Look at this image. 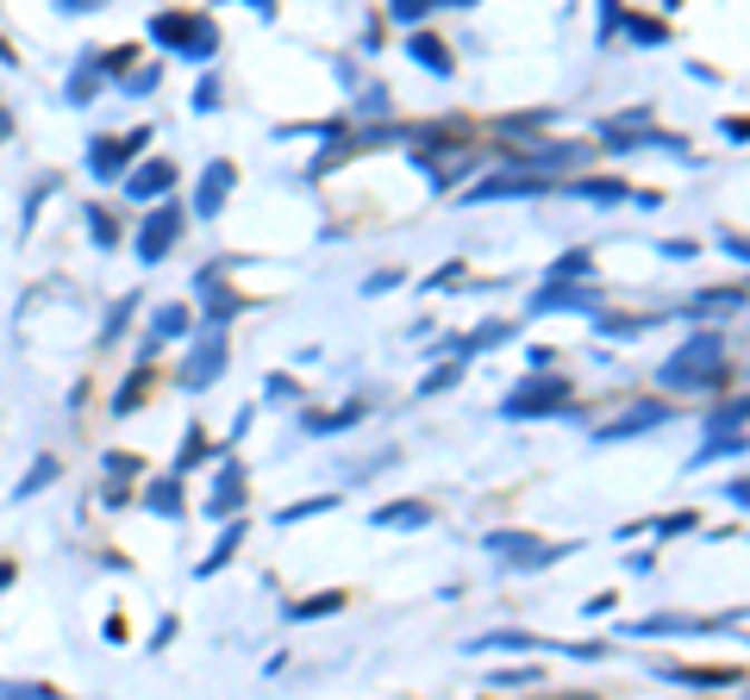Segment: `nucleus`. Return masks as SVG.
Segmentation results:
<instances>
[{"label":"nucleus","instance_id":"nucleus-1","mask_svg":"<svg viewBox=\"0 0 750 700\" xmlns=\"http://www.w3.org/2000/svg\"><path fill=\"white\" fill-rule=\"evenodd\" d=\"M719 382H725V338L713 332H701L663 363V388H719Z\"/></svg>","mask_w":750,"mask_h":700},{"label":"nucleus","instance_id":"nucleus-2","mask_svg":"<svg viewBox=\"0 0 750 700\" xmlns=\"http://www.w3.org/2000/svg\"><path fill=\"white\" fill-rule=\"evenodd\" d=\"M150 38H157V45H182L194 64H207L213 45H220V38H213V19H188V13H157L150 19Z\"/></svg>","mask_w":750,"mask_h":700},{"label":"nucleus","instance_id":"nucleus-3","mask_svg":"<svg viewBox=\"0 0 750 700\" xmlns=\"http://www.w3.org/2000/svg\"><path fill=\"white\" fill-rule=\"evenodd\" d=\"M563 400H569V382L563 376H532L507 395V419H538V414H557Z\"/></svg>","mask_w":750,"mask_h":700},{"label":"nucleus","instance_id":"nucleus-4","mask_svg":"<svg viewBox=\"0 0 750 700\" xmlns=\"http://www.w3.org/2000/svg\"><path fill=\"white\" fill-rule=\"evenodd\" d=\"M488 551L507 563H526V570H544V563L569 557V544H538L532 532H488Z\"/></svg>","mask_w":750,"mask_h":700},{"label":"nucleus","instance_id":"nucleus-5","mask_svg":"<svg viewBox=\"0 0 750 700\" xmlns=\"http://www.w3.org/2000/svg\"><path fill=\"white\" fill-rule=\"evenodd\" d=\"M176 239H182V207L169 201V207H157L150 220L138 225V263H163Z\"/></svg>","mask_w":750,"mask_h":700},{"label":"nucleus","instance_id":"nucleus-6","mask_svg":"<svg viewBox=\"0 0 750 700\" xmlns=\"http://www.w3.org/2000/svg\"><path fill=\"white\" fill-rule=\"evenodd\" d=\"M220 369H225V332H207L201 344H194L188 363L176 369V382H182V388H207L213 376H220Z\"/></svg>","mask_w":750,"mask_h":700},{"label":"nucleus","instance_id":"nucleus-7","mask_svg":"<svg viewBox=\"0 0 750 700\" xmlns=\"http://www.w3.org/2000/svg\"><path fill=\"white\" fill-rule=\"evenodd\" d=\"M663 419H670V407H656V400H644V407H632V414L607 419V426L594 431V438H601V445H620V438H639V431L663 426Z\"/></svg>","mask_w":750,"mask_h":700},{"label":"nucleus","instance_id":"nucleus-8","mask_svg":"<svg viewBox=\"0 0 750 700\" xmlns=\"http://www.w3.org/2000/svg\"><path fill=\"white\" fill-rule=\"evenodd\" d=\"M232 188H238V169H232V163H213V169L201 175V194H194V213H207V220H213V213L225 207V194H232Z\"/></svg>","mask_w":750,"mask_h":700},{"label":"nucleus","instance_id":"nucleus-9","mask_svg":"<svg viewBox=\"0 0 750 700\" xmlns=\"http://www.w3.org/2000/svg\"><path fill=\"white\" fill-rule=\"evenodd\" d=\"M144 138H150V132H132L126 144H119V138H95V157H88V169H95V175H119V169H126V157L138 150Z\"/></svg>","mask_w":750,"mask_h":700},{"label":"nucleus","instance_id":"nucleus-10","mask_svg":"<svg viewBox=\"0 0 750 700\" xmlns=\"http://www.w3.org/2000/svg\"><path fill=\"white\" fill-rule=\"evenodd\" d=\"M582 157H588L582 144H551V150H526V157H513V163L532 175V169H575Z\"/></svg>","mask_w":750,"mask_h":700},{"label":"nucleus","instance_id":"nucleus-11","mask_svg":"<svg viewBox=\"0 0 750 700\" xmlns=\"http://www.w3.org/2000/svg\"><path fill=\"white\" fill-rule=\"evenodd\" d=\"M169 182H176V163H144L138 175H126V194L132 201H150V194H163Z\"/></svg>","mask_w":750,"mask_h":700},{"label":"nucleus","instance_id":"nucleus-12","mask_svg":"<svg viewBox=\"0 0 750 700\" xmlns=\"http://www.w3.org/2000/svg\"><path fill=\"white\" fill-rule=\"evenodd\" d=\"M495 194H544V175H495V182H476L469 201H495Z\"/></svg>","mask_w":750,"mask_h":700},{"label":"nucleus","instance_id":"nucleus-13","mask_svg":"<svg viewBox=\"0 0 750 700\" xmlns=\"http://www.w3.org/2000/svg\"><path fill=\"white\" fill-rule=\"evenodd\" d=\"M369 525H395V532H413V525H431V507H419V500H400V507H382Z\"/></svg>","mask_w":750,"mask_h":700},{"label":"nucleus","instance_id":"nucleus-14","mask_svg":"<svg viewBox=\"0 0 750 700\" xmlns=\"http://www.w3.org/2000/svg\"><path fill=\"white\" fill-rule=\"evenodd\" d=\"M238 500H244V469L232 463V469L220 476V488H213V513L225 519V513H238Z\"/></svg>","mask_w":750,"mask_h":700},{"label":"nucleus","instance_id":"nucleus-15","mask_svg":"<svg viewBox=\"0 0 750 700\" xmlns=\"http://www.w3.org/2000/svg\"><path fill=\"white\" fill-rule=\"evenodd\" d=\"M563 307H594L588 294H569V288H544V294H532L526 313H563Z\"/></svg>","mask_w":750,"mask_h":700},{"label":"nucleus","instance_id":"nucleus-16","mask_svg":"<svg viewBox=\"0 0 750 700\" xmlns=\"http://www.w3.org/2000/svg\"><path fill=\"white\" fill-rule=\"evenodd\" d=\"M744 307V288H725V294H701V301L688 307L694 319H707V313H738Z\"/></svg>","mask_w":750,"mask_h":700},{"label":"nucleus","instance_id":"nucleus-17","mask_svg":"<svg viewBox=\"0 0 750 700\" xmlns=\"http://www.w3.org/2000/svg\"><path fill=\"white\" fill-rule=\"evenodd\" d=\"M575 194H582V201H632V188H625V182H601V175L575 182Z\"/></svg>","mask_w":750,"mask_h":700},{"label":"nucleus","instance_id":"nucleus-18","mask_svg":"<svg viewBox=\"0 0 750 700\" xmlns=\"http://www.w3.org/2000/svg\"><path fill=\"white\" fill-rule=\"evenodd\" d=\"M413 57L431 69V76H450V57H445V45H438V38H426V32H419V38H413Z\"/></svg>","mask_w":750,"mask_h":700},{"label":"nucleus","instance_id":"nucleus-19","mask_svg":"<svg viewBox=\"0 0 750 700\" xmlns=\"http://www.w3.org/2000/svg\"><path fill=\"white\" fill-rule=\"evenodd\" d=\"M0 700H69V694H57L45 682H0Z\"/></svg>","mask_w":750,"mask_h":700},{"label":"nucleus","instance_id":"nucleus-20","mask_svg":"<svg viewBox=\"0 0 750 700\" xmlns=\"http://www.w3.org/2000/svg\"><path fill=\"white\" fill-rule=\"evenodd\" d=\"M344 606V594H313V601H301V606H288L294 620H320V613H338Z\"/></svg>","mask_w":750,"mask_h":700},{"label":"nucleus","instance_id":"nucleus-21","mask_svg":"<svg viewBox=\"0 0 750 700\" xmlns=\"http://www.w3.org/2000/svg\"><path fill=\"white\" fill-rule=\"evenodd\" d=\"M238 538H244V525H225V538H220V544H213V557H207V563H201V575H213V570H220V563H225V557H232V551H238Z\"/></svg>","mask_w":750,"mask_h":700},{"label":"nucleus","instance_id":"nucleus-22","mask_svg":"<svg viewBox=\"0 0 750 700\" xmlns=\"http://www.w3.org/2000/svg\"><path fill=\"white\" fill-rule=\"evenodd\" d=\"M144 507H150V513H176L182 507V488H176V482H157V488L144 494Z\"/></svg>","mask_w":750,"mask_h":700},{"label":"nucleus","instance_id":"nucleus-23","mask_svg":"<svg viewBox=\"0 0 750 700\" xmlns=\"http://www.w3.org/2000/svg\"><path fill=\"white\" fill-rule=\"evenodd\" d=\"M507 338V325H481L476 338H464V357H476V350H488V344H500Z\"/></svg>","mask_w":750,"mask_h":700},{"label":"nucleus","instance_id":"nucleus-24","mask_svg":"<svg viewBox=\"0 0 750 700\" xmlns=\"http://www.w3.org/2000/svg\"><path fill=\"white\" fill-rule=\"evenodd\" d=\"M426 13H431V0H395V19H400V26H419Z\"/></svg>","mask_w":750,"mask_h":700},{"label":"nucleus","instance_id":"nucleus-25","mask_svg":"<svg viewBox=\"0 0 750 700\" xmlns=\"http://www.w3.org/2000/svg\"><path fill=\"white\" fill-rule=\"evenodd\" d=\"M169 332H188V313H182V307H169V313L157 319V338H169Z\"/></svg>","mask_w":750,"mask_h":700},{"label":"nucleus","instance_id":"nucleus-26","mask_svg":"<svg viewBox=\"0 0 750 700\" xmlns=\"http://www.w3.org/2000/svg\"><path fill=\"white\" fill-rule=\"evenodd\" d=\"M50 476H57V463H38V469H32V476H26V482H19V494H32V488H45V482Z\"/></svg>","mask_w":750,"mask_h":700},{"label":"nucleus","instance_id":"nucleus-27","mask_svg":"<svg viewBox=\"0 0 750 700\" xmlns=\"http://www.w3.org/2000/svg\"><path fill=\"white\" fill-rule=\"evenodd\" d=\"M557 275H588V251H569V256L557 263Z\"/></svg>","mask_w":750,"mask_h":700},{"label":"nucleus","instance_id":"nucleus-28","mask_svg":"<svg viewBox=\"0 0 750 700\" xmlns=\"http://www.w3.org/2000/svg\"><path fill=\"white\" fill-rule=\"evenodd\" d=\"M107 469H113V476H138V457H126V450H113V457H107Z\"/></svg>","mask_w":750,"mask_h":700}]
</instances>
